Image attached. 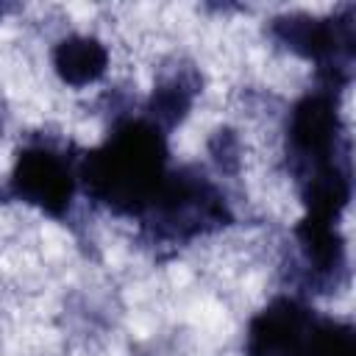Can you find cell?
Masks as SVG:
<instances>
[{
    "label": "cell",
    "instance_id": "cell-4",
    "mask_svg": "<svg viewBox=\"0 0 356 356\" xmlns=\"http://www.w3.org/2000/svg\"><path fill=\"white\" fill-rule=\"evenodd\" d=\"M0 131H3V111H0Z\"/></svg>",
    "mask_w": 356,
    "mask_h": 356
},
{
    "label": "cell",
    "instance_id": "cell-3",
    "mask_svg": "<svg viewBox=\"0 0 356 356\" xmlns=\"http://www.w3.org/2000/svg\"><path fill=\"white\" fill-rule=\"evenodd\" d=\"M50 64L64 86L86 89L108 72L111 53L108 44L95 33H67L53 44Z\"/></svg>",
    "mask_w": 356,
    "mask_h": 356
},
{
    "label": "cell",
    "instance_id": "cell-2",
    "mask_svg": "<svg viewBox=\"0 0 356 356\" xmlns=\"http://www.w3.org/2000/svg\"><path fill=\"white\" fill-rule=\"evenodd\" d=\"M200 86H203V78L192 64H172L170 70H164L156 78L147 106H145V111H147L145 120L153 128H159L161 134L172 131L175 125H181L189 117Z\"/></svg>",
    "mask_w": 356,
    "mask_h": 356
},
{
    "label": "cell",
    "instance_id": "cell-1",
    "mask_svg": "<svg viewBox=\"0 0 356 356\" xmlns=\"http://www.w3.org/2000/svg\"><path fill=\"white\" fill-rule=\"evenodd\" d=\"M8 189L17 200L61 217L75 195V172L70 159L53 145H33L17 156Z\"/></svg>",
    "mask_w": 356,
    "mask_h": 356
}]
</instances>
